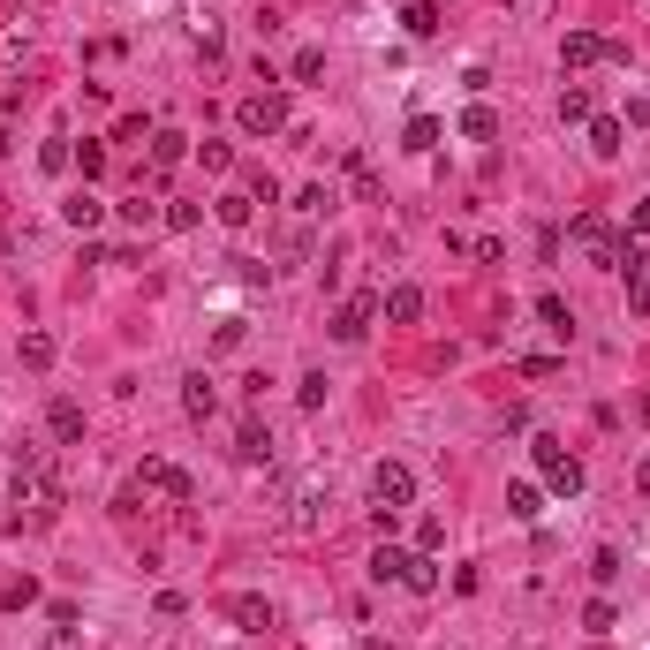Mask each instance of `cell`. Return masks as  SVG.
I'll return each instance as SVG.
<instances>
[{
    "label": "cell",
    "mask_w": 650,
    "mask_h": 650,
    "mask_svg": "<svg viewBox=\"0 0 650 650\" xmlns=\"http://www.w3.org/2000/svg\"><path fill=\"white\" fill-rule=\"evenodd\" d=\"M567 235H575V250L590 257V265H620V242H628L605 212H575V220H567Z\"/></svg>",
    "instance_id": "obj_1"
},
{
    "label": "cell",
    "mask_w": 650,
    "mask_h": 650,
    "mask_svg": "<svg viewBox=\"0 0 650 650\" xmlns=\"http://www.w3.org/2000/svg\"><path fill=\"white\" fill-rule=\"evenodd\" d=\"M371 499H378V522H394L401 507H416V469L409 462H378L371 469Z\"/></svg>",
    "instance_id": "obj_2"
},
{
    "label": "cell",
    "mask_w": 650,
    "mask_h": 650,
    "mask_svg": "<svg viewBox=\"0 0 650 650\" xmlns=\"http://www.w3.org/2000/svg\"><path fill=\"white\" fill-rule=\"evenodd\" d=\"M530 454H537V469H545V484H552V492H567V499L582 492V462L567 454L560 439H552V431H537V439H530Z\"/></svg>",
    "instance_id": "obj_3"
},
{
    "label": "cell",
    "mask_w": 650,
    "mask_h": 650,
    "mask_svg": "<svg viewBox=\"0 0 650 650\" xmlns=\"http://www.w3.org/2000/svg\"><path fill=\"white\" fill-rule=\"evenodd\" d=\"M137 492H152V499H174V507H189V499H197V484H189V469H182V462L152 454V462L137 469Z\"/></svg>",
    "instance_id": "obj_4"
},
{
    "label": "cell",
    "mask_w": 650,
    "mask_h": 650,
    "mask_svg": "<svg viewBox=\"0 0 650 650\" xmlns=\"http://www.w3.org/2000/svg\"><path fill=\"white\" fill-rule=\"evenodd\" d=\"M598 61H628V46L605 31H567L560 38V69H598Z\"/></svg>",
    "instance_id": "obj_5"
},
{
    "label": "cell",
    "mask_w": 650,
    "mask_h": 650,
    "mask_svg": "<svg viewBox=\"0 0 650 650\" xmlns=\"http://www.w3.org/2000/svg\"><path fill=\"white\" fill-rule=\"evenodd\" d=\"M235 129H242V137H273V129H288V99H280V91H250V99L235 106Z\"/></svg>",
    "instance_id": "obj_6"
},
{
    "label": "cell",
    "mask_w": 650,
    "mask_h": 650,
    "mask_svg": "<svg viewBox=\"0 0 650 650\" xmlns=\"http://www.w3.org/2000/svg\"><path fill=\"white\" fill-rule=\"evenodd\" d=\"M371 318H378V295H356V303H341V310H333V341L356 348L363 333H371Z\"/></svg>",
    "instance_id": "obj_7"
},
{
    "label": "cell",
    "mask_w": 650,
    "mask_h": 650,
    "mask_svg": "<svg viewBox=\"0 0 650 650\" xmlns=\"http://www.w3.org/2000/svg\"><path fill=\"white\" fill-rule=\"evenodd\" d=\"M227 620H235L242 635H265V628H273V598H257V590H242V598H227Z\"/></svg>",
    "instance_id": "obj_8"
},
{
    "label": "cell",
    "mask_w": 650,
    "mask_h": 650,
    "mask_svg": "<svg viewBox=\"0 0 650 650\" xmlns=\"http://www.w3.org/2000/svg\"><path fill=\"white\" fill-rule=\"evenodd\" d=\"M378 310H386L394 325H416V318H424V288H416V280H401V288L378 295Z\"/></svg>",
    "instance_id": "obj_9"
},
{
    "label": "cell",
    "mask_w": 650,
    "mask_h": 650,
    "mask_svg": "<svg viewBox=\"0 0 650 650\" xmlns=\"http://www.w3.org/2000/svg\"><path fill=\"white\" fill-rule=\"evenodd\" d=\"M182 409H189V416H197V424H205V416H212V409H220V386H212V378H205V371H189V378H182Z\"/></svg>",
    "instance_id": "obj_10"
},
{
    "label": "cell",
    "mask_w": 650,
    "mask_h": 650,
    "mask_svg": "<svg viewBox=\"0 0 650 650\" xmlns=\"http://www.w3.org/2000/svg\"><path fill=\"white\" fill-rule=\"evenodd\" d=\"M46 424H53V439H61V446H84V409H76L69 394H61V401L46 409Z\"/></svg>",
    "instance_id": "obj_11"
},
{
    "label": "cell",
    "mask_w": 650,
    "mask_h": 650,
    "mask_svg": "<svg viewBox=\"0 0 650 650\" xmlns=\"http://www.w3.org/2000/svg\"><path fill=\"white\" fill-rule=\"evenodd\" d=\"M454 129H462L469 144H492V137H499V114H492V106L477 99V106H462V121H454Z\"/></svg>",
    "instance_id": "obj_12"
},
{
    "label": "cell",
    "mask_w": 650,
    "mask_h": 650,
    "mask_svg": "<svg viewBox=\"0 0 650 650\" xmlns=\"http://www.w3.org/2000/svg\"><path fill=\"white\" fill-rule=\"evenodd\" d=\"M212 212H220V227H235V235H242V227L257 220V197H250V189H227V197H220Z\"/></svg>",
    "instance_id": "obj_13"
},
{
    "label": "cell",
    "mask_w": 650,
    "mask_h": 650,
    "mask_svg": "<svg viewBox=\"0 0 650 650\" xmlns=\"http://www.w3.org/2000/svg\"><path fill=\"white\" fill-rule=\"evenodd\" d=\"M620 137H628V129H620L613 114H590V152H598V159H613V152H620Z\"/></svg>",
    "instance_id": "obj_14"
},
{
    "label": "cell",
    "mask_w": 650,
    "mask_h": 650,
    "mask_svg": "<svg viewBox=\"0 0 650 650\" xmlns=\"http://www.w3.org/2000/svg\"><path fill=\"white\" fill-rule=\"evenodd\" d=\"M507 514L514 522H537V514H545V492H537V484H507Z\"/></svg>",
    "instance_id": "obj_15"
},
{
    "label": "cell",
    "mask_w": 650,
    "mask_h": 650,
    "mask_svg": "<svg viewBox=\"0 0 650 650\" xmlns=\"http://www.w3.org/2000/svg\"><path fill=\"white\" fill-rule=\"evenodd\" d=\"M409 560H416V552H401V545H378V552H371V575H378V582H401V575H409Z\"/></svg>",
    "instance_id": "obj_16"
},
{
    "label": "cell",
    "mask_w": 650,
    "mask_h": 650,
    "mask_svg": "<svg viewBox=\"0 0 650 650\" xmlns=\"http://www.w3.org/2000/svg\"><path fill=\"white\" fill-rule=\"evenodd\" d=\"M61 220H69V227H99V220H106V205L91 197V189H76L69 205H61Z\"/></svg>",
    "instance_id": "obj_17"
},
{
    "label": "cell",
    "mask_w": 650,
    "mask_h": 650,
    "mask_svg": "<svg viewBox=\"0 0 650 650\" xmlns=\"http://www.w3.org/2000/svg\"><path fill=\"white\" fill-rule=\"evenodd\" d=\"M182 159H189V137H174V129H159V137H152V167L167 174V167H182Z\"/></svg>",
    "instance_id": "obj_18"
},
{
    "label": "cell",
    "mask_w": 650,
    "mask_h": 650,
    "mask_svg": "<svg viewBox=\"0 0 650 650\" xmlns=\"http://www.w3.org/2000/svg\"><path fill=\"white\" fill-rule=\"evenodd\" d=\"M235 462H273V439H265V431H257V424H242V439H235Z\"/></svg>",
    "instance_id": "obj_19"
},
{
    "label": "cell",
    "mask_w": 650,
    "mask_h": 650,
    "mask_svg": "<svg viewBox=\"0 0 650 650\" xmlns=\"http://www.w3.org/2000/svg\"><path fill=\"white\" fill-rule=\"evenodd\" d=\"M401 590H416V598H431V590H439V567H431V552H416V560H409Z\"/></svg>",
    "instance_id": "obj_20"
},
{
    "label": "cell",
    "mask_w": 650,
    "mask_h": 650,
    "mask_svg": "<svg viewBox=\"0 0 650 650\" xmlns=\"http://www.w3.org/2000/svg\"><path fill=\"white\" fill-rule=\"evenodd\" d=\"M401 137H409V152H439V121H431V114H409V129H401Z\"/></svg>",
    "instance_id": "obj_21"
},
{
    "label": "cell",
    "mask_w": 650,
    "mask_h": 650,
    "mask_svg": "<svg viewBox=\"0 0 650 650\" xmlns=\"http://www.w3.org/2000/svg\"><path fill=\"white\" fill-rule=\"evenodd\" d=\"M537 318H545L552 333H560V341H567V333H575V310H567L560 295H537Z\"/></svg>",
    "instance_id": "obj_22"
},
{
    "label": "cell",
    "mask_w": 650,
    "mask_h": 650,
    "mask_svg": "<svg viewBox=\"0 0 650 650\" xmlns=\"http://www.w3.org/2000/svg\"><path fill=\"white\" fill-rule=\"evenodd\" d=\"M38 167H46V174H69V167H76V144H69V137L38 144Z\"/></svg>",
    "instance_id": "obj_23"
},
{
    "label": "cell",
    "mask_w": 650,
    "mask_h": 650,
    "mask_svg": "<svg viewBox=\"0 0 650 650\" xmlns=\"http://www.w3.org/2000/svg\"><path fill=\"white\" fill-rule=\"evenodd\" d=\"M16 356L31 363V371H46V363H53V333H23V341H16Z\"/></svg>",
    "instance_id": "obj_24"
},
{
    "label": "cell",
    "mask_w": 650,
    "mask_h": 650,
    "mask_svg": "<svg viewBox=\"0 0 650 650\" xmlns=\"http://www.w3.org/2000/svg\"><path fill=\"white\" fill-rule=\"evenodd\" d=\"M560 121H590V84H560Z\"/></svg>",
    "instance_id": "obj_25"
},
{
    "label": "cell",
    "mask_w": 650,
    "mask_h": 650,
    "mask_svg": "<svg viewBox=\"0 0 650 650\" xmlns=\"http://www.w3.org/2000/svg\"><path fill=\"white\" fill-rule=\"evenodd\" d=\"M288 76H295V84H318V76H325V53H318V46H303V53L288 61Z\"/></svg>",
    "instance_id": "obj_26"
},
{
    "label": "cell",
    "mask_w": 650,
    "mask_h": 650,
    "mask_svg": "<svg viewBox=\"0 0 650 650\" xmlns=\"http://www.w3.org/2000/svg\"><path fill=\"white\" fill-rule=\"evenodd\" d=\"M401 23H409V38H431V31H439V8H431V0H416Z\"/></svg>",
    "instance_id": "obj_27"
},
{
    "label": "cell",
    "mask_w": 650,
    "mask_h": 650,
    "mask_svg": "<svg viewBox=\"0 0 650 650\" xmlns=\"http://www.w3.org/2000/svg\"><path fill=\"white\" fill-rule=\"evenodd\" d=\"M197 159H205V167H212V174H227V167H235V144H220V137H205V144H197Z\"/></svg>",
    "instance_id": "obj_28"
},
{
    "label": "cell",
    "mask_w": 650,
    "mask_h": 650,
    "mask_svg": "<svg viewBox=\"0 0 650 650\" xmlns=\"http://www.w3.org/2000/svg\"><path fill=\"white\" fill-rule=\"evenodd\" d=\"M333 205V197H325V182H310V189H295V212H303V220H318V212Z\"/></svg>",
    "instance_id": "obj_29"
},
{
    "label": "cell",
    "mask_w": 650,
    "mask_h": 650,
    "mask_svg": "<svg viewBox=\"0 0 650 650\" xmlns=\"http://www.w3.org/2000/svg\"><path fill=\"white\" fill-rule=\"evenodd\" d=\"M446 545V522L439 514H424V522H416V552H439Z\"/></svg>",
    "instance_id": "obj_30"
},
{
    "label": "cell",
    "mask_w": 650,
    "mask_h": 650,
    "mask_svg": "<svg viewBox=\"0 0 650 650\" xmlns=\"http://www.w3.org/2000/svg\"><path fill=\"white\" fill-rule=\"evenodd\" d=\"M167 227H174V235H189V227H205V205H167Z\"/></svg>",
    "instance_id": "obj_31"
},
{
    "label": "cell",
    "mask_w": 650,
    "mask_h": 650,
    "mask_svg": "<svg viewBox=\"0 0 650 650\" xmlns=\"http://www.w3.org/2000/svg\"><path fill=\"white\" fill-rule=\"evenodd\" d=\"M582 628H590V635H605V628H613V605H605V598H590V605H582Z\"/></svg>",
    "instance_id": "obj_32"
},
{
    "label": "cell",
    "mask_w": 650,
    "mask_h": 650,
    "mask_svg": "<svg viewBox=\"0 0 650 650\" xmlns=\"http://www.w3.org/2000/svg\"><path fill=\"white\" fill-rule=\"evenodd\" d=\"M121 220H129V227H152L159 205H152V197H129V205H121Z\"/></svg>",
    "instance_id": "obj_33"
},
{
    "label": "cell",
    "mask_w": 650,
    "mask_h": 650,
    "mask_svg": "<svg viewBox=\"0 0 650 650\" xmlns=\"http://www.w3.org/2000/svg\"><path fill=\"white\" fill-rule=\"evenodd\" d=\"M23 605H38V582H31V575L8 582V613H23Z\"/></svg>",
    "instance_id": "obj_34"
},
{
    "label": "cell",
    "mask_w": 650,
    "mask_h": 650,
    "mask_svg": "<svg viewBox=\"0 0 650 650\" xmlns=\"http://www.w3.org/2000/svg\"><path fill=\"white\" fill-rule=\"evenodd\" d=\"M295 401H303V409H325V371H310L303 386H295Z\"/></svg>",
    "instance_id": "obj_35"
},
{
    "label": "cell",
    "mask_w": 650,
    "mask_h": 650,
    "mask_svg": "<svg viewBox=\"0 0 650 650\" xmlns=\"http://www.w3.org/2000/svg\"><path fill=\"white\" fill-rule=\"evenodd\" d=\"M590 575L613 582V575H620V552H613V545H598V552H590Z\"/></svg>",
    "instance_id": "obj_36"
},
{
    "label": "cell",
    "mask_w": 650,
    "mask_h": 650,
    "mask_svg": "<svg viewBox=\"0 0 650 650\" xmlns=\"http://www.w3.org/2000/svg\"><path fill=\"white\" fill-rule=\"evenodd\" d=\"M76 167H84V182H91V174H106V152L84 137V144H76Z\"/></svg>",
    "instance_id": "obj_37"
},
{
    "label": "cell",
    "mask_w": 650,
    "mask_h": 650,
    "mask_svg": "<svg viewBox=\"0 0 650 650\" xmlns=\"http://www.w3.org/2000/svg\"><path fill=\"white\" fill-rule=\"evenodd\" d=\"M628 227H635V235H650V197H643V205L628 212Z\"/></svg>",
    "instance_id": "obj_38"
},
{
    "label": "cell",
    "mask_w": 650,
    "mask_h": 650,
    "mask_svg": "<svg viewBox=\"0 0 650 650\" xmlns=\"http://www.w3.org/2000/svg\"><path fill=\"white\" fill-rule=\"evenodd\" d=\"M635 492H643V499H650V454H643V469H635Z\"/></svg>",
    "instance_id": "obj_39"
},
{
    "label": "cell",
    "mask_w": 650,
    "mask_h": 650,
    "mask_svg": "<svg viewBox=\"0 0 650 650\" xmlns=\"http://www.w3.org/2000/svg\"><path fill=\"white\" fill-rule=\"evenodd\" d=\"M635 416H643V424H650V394H643V401H635Z\"/></svg>",
    "instance_id": "obj_40"
}]
</instances>
